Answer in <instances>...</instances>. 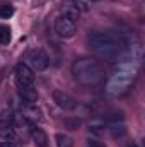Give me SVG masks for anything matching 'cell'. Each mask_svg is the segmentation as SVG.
Segmentation results:
<instances>
[{"mask_svg": "<svg viewBox=\"0 0 145 147\" xmlns=\"http://www.w3.org/2000/svg\"><path fill=\"white\" fill-rule=\"evenodd\" d=\"M55 31L60 38H72L77 33V22L67 16H58L55 19Z\"/></svg>", "mask_w": 145, "mask_h": 147, "instance_id": "cell-5", "label": "cell"}, {"mask_svg": "<svg viewBox=\"0 0 145 147\" xmlns=\"http://www.w3.org/2000/svg\"><path fill=\"white\" fill-rule=\"evenodd\" d=\"M132 147H137V146H132Z\"/></svg>", "mask_w": 145, "mask_h": 147, "instance_id": "cell-22", "label": "cell"}, {"mask_svg": "<svg viewBox=\"0 0 145 147\" xmlns=\"http://www.w3.org/2000/svg\"><path fill=\"white\" fill-rule=\"evenodd\" d=\"M31 137H33V140H34V144L38 147H46L48 144V137H46V134L43 132V130H39V128H31Z\"/></svg>", "mask_w": 145, "mask_h": 147, "instance_id": "cell-13", "label": "cell"}, {"mask_svg": "<svg viewBox=\"0 0 145 147\" xmlns=\"http://www.w3.org/2000/svg\"><path fill=\"white\" fill-rule=\"evenodd\" d=\"M0 147H15V144H14V140H3V142H0Z\"/></svg>", "mask_w": 145, "mask_h": 147, "instance_id": "cell-18", "label": "cell"}, {"mask_svg": "<svg viewBox=\"0 0 145 147\" xmlns=\"http://www.w3.org/2000/svg\"><path fill=\"white\" fill-rule=\"evenodd\" d=\"M87 147H104V146H103V144H99V142H96V140H89Z\"/></svg>", "mask_w": 145, "mask_h": 147, "instance_id": "cell-19", "label": "cell"}, {"mask_svg": "<svg viewBox=\"0 0 145 147\" xmlns=\"http://www.w3.org/2000/svg\"><path fill=\"white\" fill-rule=\"evenodd\" d=\"M24 60H26L24 63H26L33 72H43V70H46L48 65H50L48 55H46L43 50H39V48H31V50H28Z\"/></svg>", "mask_w": 145, "mask_h": 147, "instance_id": "cell-4", "label": "cell"}, {"mask_svg": "<svg viewBox=\"0 0 145 147\" xmlns=\"http://www.w3.org/2000/svg\"><path fill=\"white\" fill-rule=\"evenodd\" d=\"M72 74L73 79L85 86V87H92L103 82L104 79V65L96 60V58H79L77 62H73L72 65Z\"/></svg>", "mask_w": 145, "mask_h": 147, "instance_id": "cell-1", "label": "cell"}, {"mask_svg": "<svg viewBox=\"0 0 145 147\" xmlns=\"http://www.w3.org/2000/svg\"><path fill=\"white\" fill-rule=\"evenodd\" d=\"M0 137L3 140H14L15 132L10 123V116H3V115L0 116Z\"/></svg>", "mask_w": 145, "mask_h": 147, "instance_id": "cell-10", "label": "cell"}, {"mask_svg": "<svg viewBox=\"0 0 145 147\" xmlns=\"http://www.w3.org/2000/svg\"><path fill=\"white\" fill-rule=\"evenodd\" d=\"M72 2L79 9V12H87L91 9V0H72Z\"/></svg>", "mask_w": 145, "mask_h": 147, "instance_id": "cell-16", "label": "cell"}, {"mask_svg": "<svg viewBox=\"0 0 145 147\" xmlns=\"http://www.w3.org/2000/svg\"><path fill=\"white\" fill-rule=\"evenodd\" d=\"M89 46L99 58L114 62L121 55L123 41L111 33H92L89 36Z\"/></svg>", "mask_w": 145, "mask_h": 147, "instance_id": "cell-2", "label": "cell"}, {"mask_svg": "<svg viewBox=\"0 0 145 147\" xmlns=\"http://www.w3.org/2000/svg\"><path fill=\"white\" fill-rule=\"evenodd\" d=\"M109 132L113 137H123L126 134V127H125V120H123V113L118 111L114 113V116H111L109 120Z\"/></svg>", "mask_w": 145, "mask_h": 147, "instance_id": "cell-8", "label": "cell"}, {"mask_svg": "<svg viewBox=\"0 0 145 147\" xmlns=\"http://www.w3.org/2000/svg\"><path fill=\"white\" fill-rule=\"evenodd\" d=\"M135 79H137V67L121 63L119 69L109 77L106 84V92L109 96H121L133 86Z\"/></svg>", "mask_w": 145, "mask_h": 147, "instance_id": "cell-3", "label": "cell"}, {"mask_svg": "<svg viewBox=\"0 0 145 147\" xmlns=\"http://www.w3.org/2000/svg\"><path fill=\"white\" fill-rule=\"evenodd\" d=\"M53 101L56 103V106H60L62 110L65 111H73L77 108V101L73 99L70 94L63 92V91H53Z\"/></svg>", "mask_w": 145, "mask_h": 147, "instance_id": "cell-6", "label": "cell"}, {"mask_svg": "<svg viewBox=\"0 0 145 147\" xmlns=\"http://www.w3.org/2000/svg\"><path fill=\"white\" fill-rule=\"evenodd\" d=\"M44 2H48V0H34V5H39V3H44Z\"/></svg>", "mask_w": 145, "mask_h": 147, "instance_id": "cell-20", "label": "cell"}, {"mask_svg": "<svg viewBox=\"0 0 145 147\" xmlns=\"http://www.w3.org/2000/svg\"><path fill=\"white\" fill-rule=\"evenodd\" d=\"M15 79H17V84L19 86H29V84H34V72L22 62L15 67Z\"/></svg>", "mask_w": 145, "mask_h": 147, "instance_id": "cell-7", "label": "cell"}, {"mask_svg": "<svg viewBox=\"0 0 145 147\" xmlns=\"http://www.w3.org/2000/svg\"><path fill=\"white\" fill-rule=\"evenodd\" d=\"M60 10H62V16H67V17H70L72 21H77L79 16H80L79 9L75 7V3H73L72 0H63L62 5H60Z\"/></svg>", "mask_w": 145, "mask_h": 147, "instance_id": "cell-11", "label": "cell"}, {"mask_svg": "<svg viewBox=\"0 0 145 147\" xmlns=\"http://www.w3.org/2000/svg\"><path fill=\"white\" fill-rule=\"evenodd\" d=\"M91 2H97V0H91Z\"/></svg>", "mask_w": 145, "mask_h": 147, "instance_id": "cell-21", "label": "cell"}, {"mask_svg": "<svg viewBox=\"0 0 145 147\" xmlns=\"http://www.w3.org/2000/svg\"><path fill=\"white\" fill-rule=\"evenodd\" d=\"M9 41H10V28L0 26V45H9Z\"/></svg>", "mask_w": 145, "mask_h": 147, "instance_id": "cell-15", "label": "cell"}, {"mask_svg": "<svg viewBox=\"0 0 145 147\" xmlns=\"http://www.w3.org/2000/svg\"><path fill=\"white\" fill-rule=\"evenodd\" d=\"M22 116L28 120V121H31V123H36L39 121L43 116H41V110L38 108L36 105H26L24 108H22Z\"/></svg>", "mask_w": 145, "mask_h": 147, "instance_id": "cell-12", "label": "cell"}, {"mask_svg": "<svg viewBox=\"0 0 145 147\" xmlns=\"http://www.w3.org/2000/svg\"><path fill=\"white\" fill-rule=\"evenodd\" d=\"M19 96L22 98V101L26 105H36L38 101V91L34 87V84L29 86H19Z\"/></svg>", "mask_w": 145, "mask_h": 147, "instance_id": "cell-9", "label": "cell"}, {"mask_svg": "<svg viewBox=\"0 0 145 147\" xmlns=\"http://www.w3.org/2000/svg\"><path fill=\"white\" fill-rule=\"evenodd\" d=\"M55 140H56V147H73L72 137L67 134H56Z\"/></svg>", "mask_w": 145, "mask_h": 147, "instance_id": "cell-14", "label": "cell"}, {"mask_svg": "<svg viewBox=\"0 0 145 147\" xmlns=\"http://www.w3.org/2000/svg\"><path fill=\"white\" fill-rule=\"evenodd\" d=\"M12 14H14V7L12 5H2L0 7V17L9 19V17H12Z\"/></svg>", "mask_w": 145, "mask_h": 147, "instance_id": "cell-17", "label": "cell"}]
</instances>
